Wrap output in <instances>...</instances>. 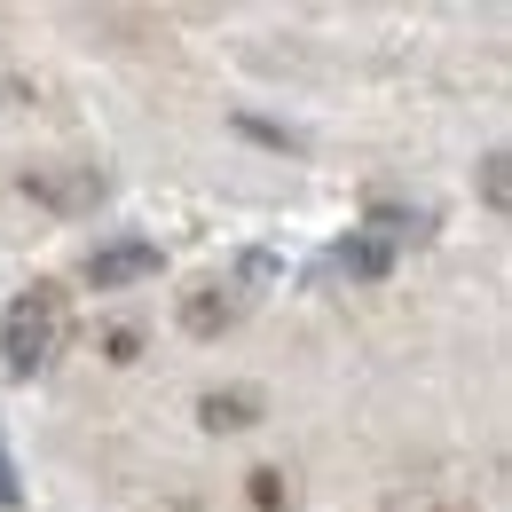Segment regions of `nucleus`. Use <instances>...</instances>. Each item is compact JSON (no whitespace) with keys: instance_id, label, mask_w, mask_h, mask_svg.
<instances>
[{"instance_id":"obj_1","label":"nucleus","mask_w":512,"mask_h":512,"mask_svg":"<svg viewBox=\"0 0 512 512\" xmlns=\"http://www.w3.org/2000/svg\"><path fill=\"white\" fill-rule=\"evenodd\" d=\"M276 276H284L276 253H237L221 276H205L197 292H182V331H190V339H221V331H237Z\"/></svg>"},{"instance_id":"obj_2","label":"nucleus","mask_w":512,"mask_h":512,"mask_svg":"<svg viewBox=\"0 0 512 512\" xmlns=\"http://www.w3.org/2000/svg\"><path fill=\"white\" fill-rule=\"evenodd\" d=\"M56 347H64V300H56L48 284H32V292L0 316V379L8 386L40 379V371L56 363Z\"/></svg>"},{"instance_id":"obj_3","label":"nucleus","mask_w":512,"mask_h":512,"mask_svg":"<svg viewBox=\"0 0 512 512\" xmlns=\"http://www.w3.org/2000/svg\"><path fill=\"white\" fill-rule=\"evenodd\" d=\"M158 268H166V253H158L150 237H111V245H95V253H87V268H79V276H87L95 292H127V284L158 276Z\"/></svg>"},{"instance_id":"obj_4","label":"nucleus","mask_w":512,"mask_h":512,"mask_svg":"<svg viewBox=\"0 0 512 512\" xmlns=\"http://www.w3.org/2000/svg\"><path fill=\"white\" fill-rule=\"evenodd\" d=\"M24 197H40V205H56V213H95L111 182L95 174V166H32L24 174Z\"/></svg>"},{"instance_id":"obj_5","label":"nucleus","mask_w":512,"mask_h":512,"mask_svg":"<svg viewBox=\"0 0 512 512\" xmlns=\"http://www.w3.org/2000/svg\"><path fill=\"white\" fill-rule=\"evenodd\" d=\"M260 402L253 386H213V394H197V426L205 434H245V426H260Z\"/></svg>"},{"instance_id":"obj_6","label":"nucleus","mask_w":512,"mask_h":512,"mask_svg":"<svg viewBox=\"0 0 512 512\" xmlns=\"http://www.w3.org/2000/svg\"><path fill=\"white\" fill-rule=\"evenodd\" d=\"M331 268H339V276H355V284H379L386 268H394V245H379L371 229H347V237L331 245Z\"/></svg>"},{"instance_id":"obj_7","label":"nucleus","mask_w":512,"mask_h":512,"mask_svg":"<svg viewBox=\"0 0 512 512\" xmlns=\"http://www.w3.org/2000/svg\"><path fill=\"white\" fill-rule=\"evenodd\" d=\"M371 237H379V245H394V237L426 245V237H434V205H394V197H371Z\"/></svg>"},{"instance_id":"obj_8","label":"nucleus","mask_w":512,"mask_h":512,"mask_svg":"<svg viewBox=\"0 0 512 512\" xmlns=\"http://www.w3.org/2000/svg\"><path fill=\"white\" fill-rule=\"evenodd\" d=\"M245 481H253V505L260 512H284V473H276V465H260V473H245Z\"/></svg>"},{"instance_id":"obj_9","label":"nucleus","mask_w":512,"mask_h":512,"mask_svg":"<svg viewBox=\"0 0 512 512\" xmlns=\"http://www.w3.org/2000/svg\"><path fill=\"white\" fill-rule=\"evenodd\" d=\"M481 197H489V213H505V150L481 158Z\"/></svg>"},{"instance_id":"obj_10","label":"nucleus","mask_w":512,"mask_h":512,"mask_svg":"<svg viewBox=\"0 0 512 512\" xmlns=\"http://www.w3.org/2000/svg\"><path fill=\"white\" fill-rule=\"evenodd\" d=\"M237 134H253V142H268V150H300V134H292V127H268V119H237Z\"/></svg>"},{"instance_id":"obj_11","label":"nucleus","mask_w":512,"mask_h":512,"mask_svg":"<svg viewBox=\"0 0 512 512\" xmlns=\"http://www.w3.org/2000/svg\"><path fill=\"white\" fill-rule=\"evenodd\" d=\"M24 505V489H16V457H8V442H0V512Z\"/></svg>"},{"instance_id":"obj_12","label":"nucleus","mask_w":512,"mask_h":512,"mask_svg":"<svg viewBox=\"0 0 512 512\" xmlns=\"http://www.w3.org/2000/svg\"><path fill=\"white\" fill-rule=\"evenodd\" d=\"M103 355H111V363H134V355H142V339H134V331H111V339H103Z\"/></svg>"}]
</instances>
